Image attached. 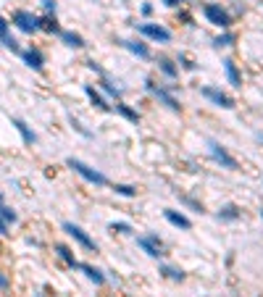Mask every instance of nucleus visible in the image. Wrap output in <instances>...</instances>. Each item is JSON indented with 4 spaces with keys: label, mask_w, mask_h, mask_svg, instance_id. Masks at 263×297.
<instances>
[{
    "label": "nucleus",
    "mask_w": 263,
    "mask_h": 297,
    "mask_svg": "<svg viewBox=\"0 0 263 297\" xmlns=\"http://www.w3.org/2000/svg\"><path fill=\"white\" fill-rule=\"evenodd\" d=\"M147 92H153V95H156V98H158L161 103H166V105H168L171 110H179V108H182V105H179L177 100H174V98H171V95L166 92V89L156 87V84H153V82H147Z\"/></svg>",
    "instance_id": "obj_9"
},
{
    "label": "nucleus",
    "mask_w": 263,
    "mask_h": 297,
    "mask_svg": "<svg viewBox=\"0 0 263 297\" xmlns=\"http://www.w3.org/2000/svg\"><path fill=\"white\" fill-rule=\"evenodd\" d=\"M232 42H234V37H232V34H224V37H218V40H216L218 48H221V45H232Z\"/></svg>",
    "instance_id": "obj_29"
},
{
    "label": "nucleus",
    "mask_w": 263,
    "mask_h": 297,
    "mask_svg": "<svg viewBox=\"0 0 263 297\" xmlns=\"http://www.w3.org/2000/svg\"><path fill=\"white\" fill-rule=\"evenodd\" d=\"M69 169H74L82 179H87L90 184H98V187H103V184H108V179L100 174V171H95V169H90L87 163H82V161H77V158H69Z\"/></svg>",
    "instance_id": "obj_1"
},
{
    "label": "nucleus",
    "mask_w": 263,
    "mask_h": 297,
    "mask_svg": "<svg viewBox=\"0 0 263 297\" xmlns=\"http://www.w3.org/2000/svg\"><path fill=\"white\" fill-rule=\"evenodd\" d=\"M137 242H140V247L145 250L150 258H161L163 255V245H161L158 237H140Z\"/></svg>",
    "instance_id": "obj_5"
},
{
    "label": "nucleus",
    "mask_w": 263,
    "mask_h": 297,
    "mask_svg": "<svg viewBox=\"0 0 263 297\" xmlns=\"http://www.w3.org/2000/svg\"><path fill=\"white\" fill-rule=\"evenodd\" d=\"M119 42L124 45L126 50H132V53H135V55H140V58H150V50L145 48L142 42H132V40H119Z\"/></svg>",
    "instance_id": "obj_10"
},
{
    "label": "nucleus",
    "mask_w": 263,
    "mask_h": 297,
    "mask_svg": "<svg viewBox=\"0 0 263 297\" xmlns=\"http://www.w3.org/2000/svg\"><path fill=\"white\" fill-rule=\"evenodd\" d=\"M103 89H105L108 95H114V98H119V89H116V87H114L111 82H103Z\"/></svg>",
    "instance_id": "obj_27"
},
{
    "label": "nucleus",
    "mask_w": 263,
    "mask_h": 297,
    "mask_svg": "<svg viewBox=\"0 0 263 297\" xmlns=\"http://www.w3.org/2000/svg\"><path fill=\"white\" fill-rule=\"evenodd\" d=\"M203 95L211 100V103H216V105H221V108H234V100L229 98V95H224L221 89H213V87H203Z\"/></svg>",
    "instance_id": "obj_6"
},
{
    "label": "nucleus",
    "mask_w": 263,
    "mask_h": 297,
    "mask_svg": "<svg viewBox=\"0 0 263 297\" xmlns=\"http://www.w3.org/2000/svg\"><path fill=\"white\" fill-rule=\"evenodd\" d=\"M111 232H121V234H126V232H132V226H129V224H111Z\"/></svg>",
    "instance_id": "obj_26"
},
{
    "label": "nucleus",
    "mask_w": 263,
    "mask_h": 297,
    "mask_svg": "<svg viewBox=\"0 0 263 297\" xmlns=\"http://www.w3.org/2000/svg\"><path fill=\"white\" fill-rule=\"evenodd\" d=\"M0 42H3L6 48H11V50H18L16 40H13V37H8V24H6L3 18H0Z\"/></svg>",
    "instance_id": "obj_13"
},
{
    "label": "nucleus",
    "mask_w": 263,
    "mask_h": 297,
    "mask_svg": "<svg viewBox=\"0 0 263 297\" xmlns=\"http://www.w3.org/2000/svg\"><path fill=\"white\" fill-rule=\"evenodd\" d=\"M211 155H213V161L216 163H221L224 169H237V161L224 150V147H218L216 142H211Z\"/></svg>",
    "instance_id": "obj_8"
},
{
    "label": "nucleus",
    "mask_w": 263,
    "mask_h": 297,
    "mask_svg": "<svg viewBox=\"0 0 263 297\" xmlns=\"http://www.w3.org/2000/svg\"><path fill=\"white\" fill-rule=\"evenodd\" d=\"M260 218H263V211H260Z\"/></svg>",
    "instance_id": "obj_34"
},
{
    "label": "nucleus",
    "mask_w": 263,
    "mask_h": 297,
    "mask_svg": "<svg viewBox=\"0 0 263 297\" xmlns=\"http://www.w3.org/2000/svg\"><path fill=\"white\" fill-rule=\"evenodd\" d=\"M63 229H66V234H71V237H74V239H77L84 250H92V253L98 250V247H95V242H92L90 237H87V234L79 229V226H74V224H63Z\"/></svg>",
    "instance_id": "obj_4"
},
{
    "label": "nucleus",
    "mask_w": 263,
    "mask_h": 297,
    "mask_svg": "<svg viewBox=\"0 0 263 297\" xmlns=\"http://www.w3.org/2000/svg\"><path fill=\"white\" fill-rule=\"evenodd\" d=\"M163 3H166V6H179L182 0H163Z\"/></svg>",
    "instance_id": "obj_33"
},
{
    "label": "nucleus",
    "mask_w": 263,
    "mask_h": 297,
    "mask_svg": "<svg viewBox=\"0 0 263 297\" xmlns=\"http://www.w3.org/2000/svg\"><path fill=\"white\" fill-rule=\"evenodd\" d=\"M84 92H87V98L92 100V105H98L100 110H111V105H108V103H105V100H103V98H100V95L95 92L92 87H84Z\"/></svg>",
    "instance_id": "obj_17"
},
{
    "label": "nucleus",
    "mask_w": 263,
    "mask_h": 297,
    "mask_svg": "<svg viewBox=\"0 0 263 297\" xmlns=\"http://www.w3.org/2000/svg\"><path fill=\"white\" fill-rule=\"evenodd\" d=\"M224 68H227V77H229V82H232L234 87H242V77H239L237 66H234L232 61H224Z\"/></svg>",
    "instance_id": "obj_15"
},
{
    "label": "nucleus",
    "mask_w": 263,
    "mask_h": 297,
    "mask_svg": "<svg viewBox=\"0 0 263 297\" xmlns=\"http://www.w3.org/2000/svg\"><path fill=\"white\" fill-rule=\"evenodd\" d=\"M116 110L121 113V116H126L129 121H137V119H140V116H137V113H135V110H129V108H126L124 103H116Z\"/></svg>",
    "instance_id": "obj_22"
},
{
    "label": "nucleus",
    "mask_w": 263,
    "mask_h": 297,
    "mask_svg": "<svg viewBox=\"0 0 263 297\" xmlns=\"http://www.w3.org/2000/svg\"><path fill=\"white\" fill-rule=\"evenodd\" d=\"M205 18L211 21V24H216V27H229L232 24V18H229V13L221 8V6H205Z\"/></svg>",
    "instance_id": "obj_2"
},
{
    "label": "nucleus",
    "mask_w": 263,
    "mask_h": 297,
    "mask_svg": "<svg viewBox=\"0 0 263 297\" xmlns=\"http://www.w3.org/2000/svg\"><path fill=\"white\" fill-rule=\"evenodd\" d=\"M13 24H16L21 32L32 34V32L37 29V18H34L32 13H27V11H16V13H13Z\"/></svg>",
    "instance_id": "obj_3"
},
{
    "label": "nucleus",
    "mask_w": 263,
    "mask_h": 297,
    "mask_svg": "<svg viewBox=\"0 0 263 297\" xmlns=\"http://www.w3.org/2000/svg\"><path fill=\"white\" fill-rule=\"evenodd\" d=\"M218 218H224V221H234V218H239V211L234 208V205H227V208L218 213Z\"/></svg>",
    "instance_id": "obj_21"
},
{
    "label": "nucleus",
    "mask_w": 263,
    "mask_h": 297,
    "mask_svg": "<svg viewBox=\"0 0 263 297\" xmlns=\"http://www.w3.org/2000/svg\"><path fill=\"white\" fill-rule=\"evenodd\" d=\"M61 40L69 45V48H82V45H84V40L79 34H74V32H61Z\"/></svg>",
    "instance_id": "obj_18"
},
{
    "label": "nucleus",
    "mask_w": 263,
    "mask_h": 297,
    "mask_svg": "<svg viewBox=\"0 0 263 297\" xmlns=\"http://www.w3.org/2000/svg\"><path fill=\"white\" fill-rule=\"evenodd\" d=\"M119 195H124V197H135V187H126V184H116L114 187Z\"/></svg>",
    "instance_id": "obj_24"
},
{
    "label": "nucleus",
    "mask_w": 263,
    "mask_h": 297,
    "mask_svg": "<svg viewBox=\"0 0 263 297\" xmlns=\"http://www.w3.org/2000/svg\"><path fill=\"white\" fill-rule=\"evenodd\" d=\"M0 234H8V221L3 218V211H0Z\"/></svg>",
    "instance_id": "obj_30"
},
{
    "label": "nucleus",
    "mask_w": 263,
    "mask_h": 297,
    "mask_svg": "<svg viewBox=\"0 0 263 297\" xmlns=\"http://www.w3.org/2000/svg\"><path fill=\"white\" fill-rule=\"evenodd\" d=\"M163 216H166V221H171L174 226H179V229H190V226H192V224H190V218H187V216H182V213H177V211H166Z\"/></svg>",
    "instance_id": "obj_11"
},
{
    "label": "nucleus",
    "mask_w": 263,
    "mask_h": 297,
    "mask_svg": "<svg viewBox=\"0 0 263 297\" xmlns=\"http://www.w3.org/2000/svg\"><path fill=\"white\" fill-rule=\"evenodd\" d=\"M0 211H3V218H6L8 224H13V221H16V213H13L11 208H0Z\"/></svg>",
    "instance_id": "obj_28"
},
{
    "label": "nucleus",
    "mask_w": 263,
    "mask_h": 297,
    "mask_svg": "<svg viewBox=\"0 0 263 297\" xmlns=\"http://www.w3.org/2000/svg\"><path fill=\"white\" fill-rule=\"evenodd\" d=\"M140 32H142L145 37H150V40H158V42H168V40H171V32L163 29V27H158V24H142Z\"/></svg>",
    "instance_id": "obj_7"
},
{
    "label": "nucleus",
    "mask_w": 263,
    "mask_h": 297,
    "mask_svg": "<svg viewBox=\"0 0 263 297\" xmlns=\"http://www.w3.org/2000/svg\"><path fill=\"white\" fill-rule=\"evenodd\" d=\"M13 126L21 132V137H24V142H34V134L29 132V126H27L24 121H18V119H16V121H13Z\"/></svg>",
    "instance_id": "obj_20"
},
{
    "label": "nucleus",
    "mask_w": 263,
    "mask_h": 297,
    "mask_svg": "<svg viewBox=\"0 0 263 297\" xmlns=\"http://www.w3.org/2000/svg\"><path fill=\"white\" fill-rule=\"evenodd\" d=\"M21 55H24V61H27V66H32V68H42V63H45V58H42V53L40 50H24V53H21Z\"/></svg>",
    "instance_id": "obj_12"
},
{
    "label": "nucleus",
    "mask_w": 263,
    "mask_h": 297,
    "mask_svg": "<svg viewBox=\"0 0 263 297\" xmlns=\"http://www.w3.org/2000/svg\"><path fill=\"white\" fill-rule=\"evenodd\" d=\"M37 29H45V32H61L58 21H55L53 16H42V18H37Z\"/></svg>",
    "instance_id": "obj_14"
},
{
    "label": "nucleus",
    "mask_w": 263,
    "mask_h": 297,
    "mask_svg": "<svg viewBox=\"0 0 263 297\" xmlns=\"http://www.w3.org/2000/svg\"><path fill=\"white\" fill-rule=\"evenodd\" d=\"M163 273H166L168 279H174V282H182V279H184V273H182V271H177V268H171V266H166V268H163Z\"/></svg>",
    "instance_id": "obj_23"
},
{
    "label": "nucleus",
    "mask_w": 263,
    "mask_h": 297,
    "mask_svg": "<svg viewBox=\"0 0 263 297\" xmlns=\"http://www.w3.org/2000/svg\"><path fill=\"white\" fill-rule=\"evenodd\" d=\"M161 68H163L166 77H177V68L171 66V61H161Z\"/></svg>",
    "instance_id": "obj_25"
},
{
    "label": "nucleus",
    "mask_w": 263,
    "mask_h": 297,
    "mask_svg": "<svg viewBox=\"0 0 263 297\" xmlns=\"http://www.w3.org/2000/svg\"><path fill=\"white\" fill-rule=\"evenodd\" d=\"M55 253L61 255V261H66V263H69L71 268H77V266H79V263L74 261V255H71V250L66 247V245H58V247H55Z\"/></svg>",
    "instance_id": "obj_19"
},
{
    "label": "nucleus",
    "mask_w": 263,
    "mask_h": 297,
    "mask_svg": "<svg viewBox=\"0 0 263 297\" xmlns=\"http://www.w3.org/2000/svg\"><path fill=\"white\" fill-rule=\"evenodd\" d=\"M6 287H8V276H6L3 271H0V289H6Z\"/></svg>",
    "instance_id": "obj_32"
},
{
    "label": "nucleus",
    "mask_w": 263,
    "mask_h": 297,
    "mask_svg": "<svg viewBox=\"0 0 263 297\" xmlns=\"http://www.w3.org/2000/svg\"><path fill=\"white\" fill-rule=\"evenodd\" d=\"M77 268H82V271L87 273V279H92L95 284H103V282H105V276H103V273H100L98 268H92V266H87V263H79Z\"/></svg>",
    "instance_id": "obj_16"
},
{
    "label": "nucleus",
    "mask_w": 263,
    "mask_h": 297,
    "mask_svg": "<svg viewBox=\"0 0 263 297\" xmlns=\"http://www.w3.org/2000/svg\"><path fill=\"white\" fill-rule=\"evenodd\" d=\"M42 6H45L48 13H53V11H55V0H42Z\"/></svg>",
    "instance_id": "obj_31"
}]
</instances>
